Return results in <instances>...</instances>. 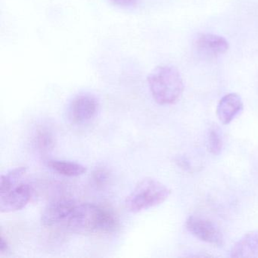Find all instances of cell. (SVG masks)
Instances as JSON below:
<instances>
[{
	"label": "cell",
	"instance_id": "6da1fadb",
	"mask_svg": "<svg viewBox=\"0 0 258 258\" xmlns=\"http://www.w3.org/2000/svg\"><path fill=\"white\" fill-rule=\"evenodd\" d=\"M64 223L71 230L82 234L108 233L118 226L111 210L91 203L78 204Z\"/></svg>",
	"mask_w": 258,
	"mask_h": 258
},
{
	"label": "cell",
	"instance_id": "5b68a950",
	"mask_svg": "<svg viewBox=\"0 0 258 258\" xmlns=\"http://www.w3.org/2000/svg\"><path fill=\"white\" fill-rule=\"evenodd\" d=\"M187 230L201 241L214 245L222 246L223 236L218 226L208 219L190 216L185 222Z\"/></svg>",
	"mask_w": 258,
	"mask_h": 258
},
{
	"label": "cell",
	"instance_id": "8fae6325",
	"mask_svg": "<svg viewBox=\"0 0 258 258\" xmlns=\"http://www.w3.org/2000/svg\"><path fill=\"white\" fill-rule=\"evenodd\" d=\"M47 166L55 173L69 177L81 176L87 170L83 164L64 160H48Z\"/></svg>",
	"mask_w": 258,
	"mask_h": 258
},
{
	"label": "cell",
	"instance_id": "ba28073f",
	"mask_svg": "<svg viewBox=\"0 0 258 258\" xmlns=\"http://www.w3.org/2000/svg\"><path fill=\"white\" fill-rule=\"evenodd\" d=\"M194 45L199 55L210 58L223 55L229 49V43L224 37L212 34H199Z\"/></svg>",
	"mask_w": 258,
	"mask_h": 258
},
{
	"label": "cell",
	"instance_id": "7c38bea8",
	"mask_svg": "<svg viewBox=\"0 0 258 258\" xmlns=\"http://www.w3.org/2000/svg\"><path fill=\"white\" fill-rule=\"evenodd\" d=\"M34 142L36 147L40 152L48 153L55 147V135L48 126H40L35 132Z\"/></svg>",
	"mask_w": 258,
	"mask_h": 258
},
{
	"label": "cell",
	"instance_id": "e0dca14e",
	"mask_svg": "<svg viewBox=\"0 0 258 258\" xmlns=\"http://www.w3.org/2000/svg\"><path fill=\"white\" fill-rule=\"evenodd\" d=\"M9 249H10V246H9L8 242L2 234L1 238H0V253L1 254L7 253V252L9 251Z\"/></svg>",
	"mask_w": 258,
	"mask_h": 258
},
{
	"label": "cell",
	"instance_id": "3957f363",
	"mask_svg": "<svg viewBox=\"0 0 258 258\" xmlns=\"http://www.w3.org/2000/svg\"><path fill=\"white\" fill-rule=\"evenodd\" d=\"M170 195V190L162 182L152 178H146L139 182L126 197L125 206L130 212H141L161 205Z\"/></svg>",
	"mask_w": 258,
	"mask_h": 258
},
{
	"label": "cell",
	"instance_id": "4fadbf2b",
	"mask_svg": "<svg viewBox=\"0 0 258 258\" xmlns=\"http://www.w3.org/2000/svg\"><path fill=\"white\" fill-rule=\"evenodd\" d=\"M28 168L25 166L12 169L1 176L0 182V193L5 192L15 185L19 184L20 179L25 176Z\"/></svg>",
	"mask_w": 258,
	"mask_h": 258
},
{
	"label": "cell",
	"instance_id": "52a82bcc",
	"mask_svg": "<svg viewBox=\"0 0 258 258\" xmlns=\"http://www.w3.org/2000/svg\"><path fill=\"white\" fill-rule=\"evenodd\" d=\"M77 205L76 202L70 198H58L52 201L42 214V224L49 227L66 223Z\"/></svg>",
	"mask_w": 258,
	"mask_h": 258
},
{
	"label": "cell",
	"instance_id": "5bb4252c",
	"mask_svg": "<svg viewBox=\"0 0 258 258\" xmlns=\"http://www.w3.org/2000/svg\"><path fill=\"white\" fill-rule=\"evenodd\" d=\"M208 149L213 155H219L223 149V138L217 127H212L208 131L207 137Z\"/></svg>",
	"mask_w": 258,
	"mask_h": 258
},
{
	"label": "cell",
	"instance_id": "30bf717a",
	"mask_svg": "<svg viewBox=\"0 0 258 258\" xmlns=\"http://www.w3.org/2000/svg\"><path fill=\"white\" fill-rule=\"evenodd\" d=\"M232 257H257L258 232H251L244 235L231 250Z\"/></svg>",
	"mask_w": 258,
	"mask_h": 258
},
{
	"label": "cell",
	"instance_id": "9c48e42d",
	"mask_svg": "<svg viewBox=\"0 0 258 258\" xmlns=\"http://www.w3.org/2000/svg\"><path fill=\"white\" fill-rule=\"evenodd\" d=\"M243 110V102L239 95L229 93L223 96L217 108V115L223 124H229Z\"/></svg>",
	"mask_w": 258,
	"mask_h": 258
},
{
	"label": "cell",
	"instance_id": "277c9868",
	"mask_svg": "<svg viewBox=\"0 0 258 258\" xmlns=\"http://www.w3.org/2000/svg\"><path fill=\"white\" fill-rule=\"evenodd\" d=\"M99 99L91 93H81L73 98L68 108V117L74 124L90 123L97 115Z\"/></svg>",
	"mask_w": 258,
	"mask_h": 258
},
{
	"label": "cell",
	"instance_id": "8992f818",
	"mask_svg": "<svg viewBox=\"0 0 258 258\" xmlns=\"http://www.w3.org/2000/svg\"><path fill=\"white\" fill-rule=\"evenodd\" d=\"M32 196L31 185L19 182L5 192L0 193V212H16L26 207Z\"/></svg>",
	"mask_w": 258,
	"mask_h": 258
},
{
	"label": "cell",
	"instance_id": "9a60e30c",
	"mask_svg": "<svg viewBox=\"0 0 258 258\" xmlns=\"http://www.w3.org/2000/svg\"><path fill=\"white\" fill-rule=\"evenodd\" d=\"M110 179L111 173L106 167H96L91 174L92 183L98 188H102L106 186L109 182Z\"/></svg>",
	"mask_w": 258,
	"mask_h": 258
},
{
	"label": "cell",
	"instance_id": "2e32d148",
	"mask_svg": "<svg viewBox=\"0 0 258 258\" xmlns=\"http://www.w3.org/2000/svg\"><path fill=\"white\" fill-rule=\"evenodd\" d=\"M111 3L120 7H130L134 5L137 0H110Z\"/></svg>",
	"mask_w": 258,
	"mask_h": 258
},
{
	"label": "cell",
	"instance_id": "7a4b0ae2",
	"mask_svg": "<svg viewBox=\"0 0 258 258\" xmlns=\"http://www.w3.org/2000/svg\"><path fill=\"white\" fill-rule=\"evenodd\" d=\"M148 83L152 97L159 105L174 104L183 92L182 77L173 66H158L149 75Z\"/></svg>",
	"mask_w": 258,
	"mask_h": 258
}]
</instances>
